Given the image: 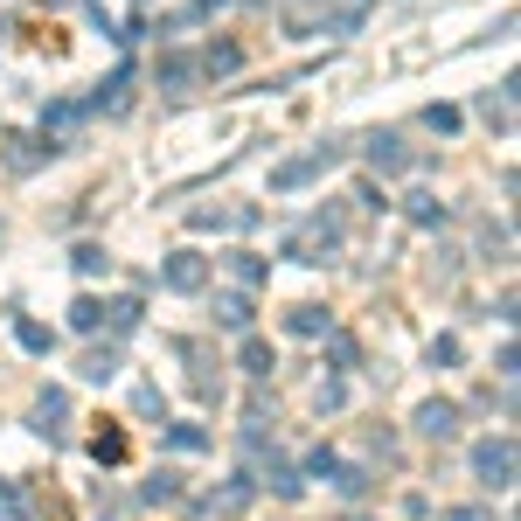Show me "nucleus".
<instances>
[{
	"label": "nucleus",
	"instance_id": "9b49d317",
	"mask_svg": "<svg viewBox=\"0 0 521 521\" xmlns=\"http://www.w3.org/2000/svg\"><path fill=\"white\" fill-rule=\"evenodd\" d=\"M403 216H410L417 230H438V223H445V202H438L431 188H417V195H403Z\"/></svg>",
	"mask_w": 521,
	"mask_h": 521
},
{
	"label": "nucleus",
	"instance_id": "bb28decb",
	"mask_svg": "<svg viewBox=\"0 0 521 521\" xmlns=\"http://www.w3.org/2000/svg\"><path fill=\"white\" fill-rule=\"evenodd\" d=\"M132 410H139V417H167V396L153 390V383H139V390H132Z\"/></svg>",
	"mask_w": 521,
	"mask_h": 521
},
{
	"label": "nucleus",
	"instance_id": "4be33fe9",
	"mask_svg": "<svg viewBox=\"0 0 521 521\" xmlns=\"http://www.w3.org/2000/svg\"><path fill=\"white\" fill-rule=\"evenodd\" d=\"M14 334H21V348H28V355H49V348H56V334H49L42 320H21Z\"/></svg>",
	"mask_w": 521,
	"mask_h": 521
},
{
	"label": "nucleus",
	"instance_id": "7ed1b4c3",
	"mask_svg": "<svg viewBox=\"0 0 521 521\" xmlns=\"http://www.w3.org/2000/svg\"><path fill=\"white\" fill-rule=\"evenodd\" d=\"M251 494H258V480H251V473H237V480H230L223 494L195 501V508H188V521H237L244 508H251Z\"/></svg>",
	"mask_w": 521,
	"mask_h": 521
},
{
	"label": "nucleus",
	"instance_id": "f8f14e48",
	"mask_svg": "<svg viewBox=\"0 0 521 521\" xmlns=\"http://www.w3.org/2000/svg\"><path fill=\"white\" fill-rule=\"evenodd\" d=\"M334 320H327V306H292L285 313V334H299V341H320Z\"/></svg>",
	"mask_w": 521,
	"mask_h": 521
},
{
	"label": "nucleus",
	"instance_id": "a878e982",
	"mask_svg": "<svg viewBox=\"0 0 521 521\" xmlns=\"http://www.w3.org/2000/svg\"><path fill=\"white\" fill-rule=\"evenodd\" d=\"M334 466H341V459H334L327 445H313V452H306V473H299V480H334Z\"/></svg>",
	"mask_w": 521,
	"mask_h": 521
},
{
	"label": "nucleus",
	"instance_id": "2eb2a0df",
	"mask_svg": "<svg viewBox=\"0 0 521 521\" xmlns=\"http://www.w3.org/2000/svg\"><path fill=\"white\" fill-rule=\"evenodd\" d=\"M230 271H237V285H244V292H258L264 278H271V264H264L258 251H230Z\"/></svg>",
	"mask_w": 521,
	"mask_h": 521
},
{
	"label": "nucleus",
	"instance_id": "a211bd4d",
	"mask_svg": "<svg viewBox=\"0 0 521 521\" xmlns=\"http://www.w3.org/2000/svg\"><path fill=\"white\" fill-rule=\"evenodd\" d=\"M508 91H515V84H501V98H480V119H487V126H515V98H508Z\"/></svg>",
	"mask_w": 521,
	"mask_h": 521
},
{
	"label": "nucleus",
	"instance_id": "393cba45",
	"mask_svg": "<svg viewBox=\"0 0 521 521\" xmlns=\"http://www.w3.org/2000/svg\"><path fill=\"white\" fill-rule=\"evenodd\" d=\"M459 355H466V348H459V334H438V341H431V355H424V362H431V369H452V362H459Z\"/></svg>",
	"mask_w": 521,
	"mask_h": 521
},
{
	"label": "nucleus",
	"instance_id": "5701e85b",
	"mask_svg": "<svg viewBox=\"0 0 521 521\" xmlns=\"http://www.w3.org/2000/svg\"><path fill=\"white\" fill-rule=\"evenodd\" d=\"M167 445H174V452H202L209 431H202V424H167Z\"/></svg>",
	"mask_w": 521,
	"mask_h": 521
},
{
	"label": "nucleus",
	"instance_id": "7c9ffc66",
	"mask_svg": "<svg viewBox=\"0 0 521 521\" xmlns=\"http://www.w3.org/2000/svg\"><path fill=\"white\" fill-rule=\"evenodd\" d=\"M0 508H7V515H28V494H21L14 480H0Z\"/></svg>",
	"mask_w": 521,
	"mask_h": 521
},
{
	"label": "nucleus",
	"instance_id": "6ab92c4d",
	"mask_svg": "<svg viewBox=\"0 0 521 521\" xmlns=\"http://www.w3.org/2000/svg\"><path fill=\"white\" fill-rule=\"evenodd\" d=\"M77 271H84V278H105V271H112V251H105V244H77Z\"/></svg>",
	"mask_w": 521,
	"mask_h": 521
},
{
	"label": "nucleus",
	"instance_id": "ddd939ff",
	"mask_svg": "<svg viewBox=\"0 0 521 521\" xmlns=\"http://www.w3.org/2000/svg\"><path fill=\"white\" fill-rule=\"evenodd\" d=\"M237 362H244V376H251V383H264V376L278 369V355H271V341H258V334L244 341V355H237Z\"/></svg>",
	"mask_w": 521,
	"mask_h": 521
},
{
	"label": "nucleus",
	"instance_id": "1a4fd4ad",
	"mask_svg": "<svg viewBox=\"0 0 521 521\" xmlns=\"http://www.w3.org/2000/svg\"><path fill=\"white\" fill-rule=\"evenodd\" d=\"M369 167H383V174H403V167H410V146H403L396 132H369Z\"/></svg>",
	"mask_w": 521,
	"mask_h": 521
},
{
	"label": "nucleus",
	"instance_id": "c85d7f7f",
	"mask_svg": "<svg viewBox=\"0 0 521 521\" xmlns=\"http://www.w3.org/2000/svg\"><path fill=\"white\" fill-rule=\"evenodd\" d=\"M237 63H244V56H237V49H230V42H223V49H209V56H202V70H216V77H230V70H237Z\"/></svg>",
	"mask_w": 521,
	"mask_h": 521
},
{
	"label": "nucleus",
	"instance_id": "cd10ccee",
	"mask_svg": "<svg viewBox=\"0 0 521 521\" xmlns=\"http://www.w3.org/2000/svg\"><path fill=\"white\" fill-rule=\"evenodd\" d=\"M313 403H320V410H341V403H348V383H341V376H327V383L313 390Z\"/></svg>",
	"mask_w": 521,
	"mask_h": 521
},
{
	"label": "nucleus",
	"instance_id": "aec40b11",
	"mask_svg": "<svg viewBox=\"0 0 521 521\" xmlns=\"http://www.w3.org/2000/svg\"><path fill=\"white\" fill-rule=\"evenodd\" d=\"M334 487H341L348 501H362V494H369L376 480H369V466H334Z\"/></svg>",
	"mask_w": 521,
	"mask_h": 521
},
{
	"label": "nucleus",
	"instance_id": "423d86ee",
	"mask_svg": "<svg viewBox=\"0 0 521 521\" xmlns=\"http://www.w3.org/2000/svg\"><path fill=\"white\" fill-rule=\"evenodd\" d=\"M63 424H70V396H63V390H42V396H35V410H28V431L56 445V438H63Z\"/></svg>",
	"mask_w": 521,
	"mask_h": 521
},
{
	"label": "nucleus",
	"instance_id": "0eeeda50",
	"mask_svg": "<svg viewBox=\"0 0 521 521\" xmlns=\"http://www.w3.org/2000/svg\"><path fill=\"white\" fill-rule=\"evenodd\" d=\"M417 438H459V403L452 396H431V403H417Z\"/></svg>",
	"mask_w": 521,
	"mask_h": 521
},
{
	"label": "nucleus",
	"instance_id": "c756f323",
	"mask_svg": "<svg viewBox=\"0 0 521 521\" xmlns=\"http://www.w3.org/2000/svg\"><path fill=\"white\" fill-rule=\"evenodd\" d=\"M188 77H195V63H181V56H167V63H160V84H167V91H181Z\"/></svg>",
	"mask_w": 521,
	"mask_h": 521
},
{
	"label": "nucleus",
	"instance_id": "473e14b6",
	"mask_svg": "<svg viewBox=\"0 0 521 521\" xmlns=\"http://www.w3.org/2000/svg\"><path fill=\"white\" fill-rule=\"evenodd\" d=\"M445 521H494V508H480V501H466V508H452Z\"/></svg>",
	"mask_w": 521,
	"mask_h": 521
},
{
	"label": "nucleus",
	"instance_id": "39448f33",
	"mask_svg": "<svg viewBox=\"0 0 521 521\" xmlns=\"http://www.w3.org/2000/svg\"><path fill=\"white\" fill-rule=\"evenodd\" d=\"M160 285H167V292H202V285H209V258H202V251H174V258L160 264Z\"/></svg>",
	"mask_w": 521,
	"mask_h": 521
},
{
	"label": "nucleus",
	"instance_id": "f257e3e1",
	"mask_svg": "<svg viewBox=\"0 0 521 521\" xmlns=\"http://www.w3.org/2000/svg\"><path fill=\"white\" fill-rule=\"evenodd\" d=\"M473 480L487 494H508L515 487V438H480L473 445Z\"/></svg>",
	"mask_w": 521,
	"mask_h": 521
},
{
	"label": "nucleus",
	"instance_id": "f3484780",
	"mask_svg": "<svg viewBox=\"0 0 521 521\" xmlns=\"http://www.w3.org/2000/svg\"><path fill=\"white\" fill-rule=\"evenodd\" d=\"M119 376V348H91L84 355V383H112Z\"/></svg>",
	"mask_w": 521,
	"mask_h": 521
},
{
	"label": "nucleus",
	"instance_id": "b1692460",
	"mask_svg": "<svg viewBox=\"0 0 521 521\" xmlns=\"http://www.w3.org/2000/svg\"><path fill=\"white\" fill-rule=\"evenodd\" d=\"M105 320H112V334H132V327H139V299H112Z\"/></svg>",
	"mask_w": 521,
	"mask_h": 521
},
{
	"label": "nucleus",
	"instance_id": "2f4dec72",
	"mask_svg": "<svg viewBox=\"0 0 521 521\" xmlns=\"http://www.w3.org/2000/svg\"><path fill=\"white\" fill-rule=\"evenodd\" d=\"M424 126H431V132H452V126H459V112H445V105H431V112H424Z\"/></svg>",
	"mask_w": 521,
	"mask_h": 521
},
{
	"label": "nucleus",
	"instance_id": "9d476101",
	"mask_svg": "<svg viewBox=\"0 0 521 521\" xmlns=\"http://www.w3.org/2000/svg\"><path fill=\"white\" fill-rule=\"evenodd\" d=\"M139 501H146V508H174V501H181V473H174V466H160V473H146V487H139Z\"/></svg>",
	"mask_w": 521,
	"mask_h": 521
},
{
	"label": "nucleus",
	"instance_id": "20e7f679",
	"mask_svg": "<svg viewBox=\"0 0 521 521\" xmlns=\"http://www.w3.org/2000/svg\"><path fill=\"white\" fill-rule=\"evenodd\" d=\"M341 160V146H320V153H306V160H285V167H271V195H299L320 167H334Z\"/></svg>",
	"mask_w": 521,
	"mask_h": 521
},
{
	"label": "nucleus",
	"instance_id": "412c9836",
	"mask_svg": "<svg viewBox=\"0 0 521 521\" xmlns=\"http://www.w3.org/2000/svg\"><path fill=\"white\" fill-rule=\"evenodd\" d=\"M70 327H77V334H98V327H105V306H98V299H77V306H70Z\"/></svg>",
	"mask_w": 521,
	"mask_h": 521
},
{
	"label": "nucleus",
	"instance_id": "dca6fc26",
	"mask_svg": "<svg viewBox=\"0 0 521 521\" xmlns=\"http://www.w3.org/2000/svg\"><path fill=\"white\" fill-rule=\"evenodd\" d=\"M320 341H327V362H334V369H355V362H362V348H355V334H334V327H327Z\"/></svg>",
	"mask_w": 521,
	"mask_h": 521
},
{
	"label": "nucleus",
	"instance_id": "4468645a",
	"mask_svg": "<svg viewBox=\"0 0 521 521\" xmlns=\"http://www.w3.org/2000/svg\"><path fill=\"white\" fill-rule=\"evenodd\" d=\"M264 487H271L278 501H299V487H306V480H299V466H285V459H271V466H264Z\"/></svg>",
	"mask_w": 521,
	"mask_h": 521
},
{
	"label": "nucleus",
	"instance_id": "6e6552de",
	"mask_svg": "<svg viewBox=\"0 0 521 521\" xmlns=\"http://www.w3.org/2000/svg\"><path fill=\"white\" fill-rule=\"evenodd\" d=\"M251 320H258L251 292H216V327H230V334H251Z\"/></svg>",
	"mask_w": 521,
	"mask_h": 521
},
{
	"label": "nucleus",
	"instance_id": "f03ea898",
	"mask_svg": "<svg viewBox=\"0 0 521 521\" xmlns=\"http://www.w3.org/2000/svg\"><path fill=\"white\" fill-rule=\"evenodd\" d=\"M334 251H341V223H334V216H313V223L285 244V258L292 264H327Z\"/></svg>",
	"mask_w": 521,
	"mask_h": 521
}]
</instances>
